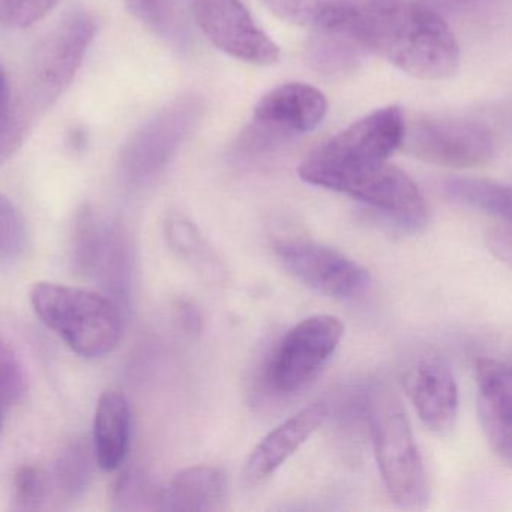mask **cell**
Returning a JSON list of instances; mask_svg holds the SVG:
<instances>
[{"instance_id":"cell-1","label":"cell","mask_w":512,"mask_h":512,"mask_svg":"<svg viewBox=\"0 0 512 512\" xmlns=\"http://www.w3.org/2000/svg\"><path fill=\"white\" fill-rule=\"evenodd\" d=\"M361 34L368 52L379 53L416 79H448L460 64V47L448 23L416 0L361 23Z\"/></svg>"},{"instance_id":"cell-26","label":"cell","mask_w":512,"mask_h":512,"mask_svg":"<svg viewBox=\"0 0 512 512\" xmlns=\"http://www.w3.org/2000/svg\"><path fill=\"white\" fill-rule=\"evenodd\" d=\"M428 10L448 20L457 22H482L496 13L503 0H416Z\"/></svg>"},{"instance_id":"cell-29","label":"cell","mask_w":512,"mask_h":512,"mask_svg":"<svg viewBox=\"0 0 512 512\" xmlns=\"http://www.w3.org/2000/svg\"><path fill=\"white\" fill-rule=\"evenodd\" d=\"M25 221L10 199L0 193V253H20L25 247Z\"/></svg>"},{"instance_id":"cell-4","label":"cell","mask_w":512,"mask_h":512,"mask_svg":"<svg viewBox=\"0 0 512 512\" xmlns=\"http://www.w3.org/2000/svg\"><path fill=\"white\" fill-rule=\"evenodd\" d=\"M32 307L47 328L55 331L83 358H101L118 346L122 319L106 296L79 287L35 284Z\"/></svg>"},{"instance_id":"cell-3","label":"cell","mask_w":512,"mask_h":512,"mask_svg":"<svg viewBox=\"0 0 512 512\" xmlns=\"http://www.w3.org/2000/svg\"><path fill=\"white\" fill-rule=\"evenodd\" d=\"M367 413L374 455L389 499L398 508H424L427 475L400 397L386 383H376L367 394Z\"/></svg>"},{"instance_id":"cell-13","label":"cell","mask_w":512,"mask_h":512,"mask_svg":"<svg viewBox=\"0 0 512 512\" xmlns=\"http://www.w3.org/2000/svg\"><path fill=\"white\" fill-rule=\"evenodd\" d=\"M406 119L397 106L374 110L316 149L341 161H386L403 143Z\"/></svg>"},{"instance_id":"cell-33","label":"cell","mask_w":512,"mask_h":512,"mask_svg":"<svg viewBox=\"0 0 512 512\" xmlns=\"http://www.w3.org/2000/svg\"><path fill=\"white\" fill-rule=\"evenodd\" d=\"M176 311H178L179 322H181L182 328L185 331L197 334L202 329V316H200L199 310L193 304H190V302H179Z\"/></svg>"},{"instance_id":"cell-28","label":"cell","mask_w":512,"mask_h":512,"mask_svg":"<svg viewBox=\"0 0 512 512\" xmlns=\"http://www.w3.org/2000/svg\"><path fill=\"white\" fill-rule=\"evenodd\" d=\"M56 4L58 0H0V22L10 28H29Z\"/></svg>"},{"instance_id":"cell-8","label":"cell","mask_w":512,"mask_h":512,"mask_svg":"<svg viewBox=\"0 0 512 512\" xmlns=\"http://www.w3.org/2000/svg\"><path fill=\"white\" fill-rule=\"evenodd\" d=\"M401 146L425 163L472 169L493 160L497 139L485 122L476 119L424 116L406 124Z\"/></svg>"},{"instance_id":"cell-19","label":"cell","mask_w":512,"mask_h":512,"mask_svg":"<svg viewBox=\"0 0 512 512\" xmlns=\"http://www.w3.org/2000/svg\"><path fill=\"white\" fill-rule=\"evenodd\" d=\"M443 191L454 202L479 209L500 221H511V188L496 181L478 178H449Z\"/></svg>"},{"instance_id":"cell-31","label":"cell","mask_w":512,"mask_h":512,"mask_svg":"<svg viewBox=\"0 0 512 512\" xmlns=\"http://www.w3.org/2000/svg\"><path fill=\"white\" fill-rule=\"evenodd\" d=\"M361 22L382 19L394 13L406 0H344Z\"/></svg>"},{"instance_id":"cell-10","label":"cell","mask_w":512,"mask_h":512,"mask_svg":"<svg viewBox=\"0 0 512 512\" xmlns=\"http://www.w3.org/2000/svg\"><path fill=\"white\" fill-rule=\"evenodd\" d=\"M190 7L194 22L221 52L257 67L277 64L280 47L254 22L241 0H190Z\"/></svg>"},{"instance_id":"cell-17","label":"cell","mask_w":512,"mask_h":512,"mask_svg":"<svg viewBox=\"0 0 512 512\" xmlns=\"http://www.w3.org/2000/svg\"><path fill=\"white\" fill-rule=\"evenodd\" d=\"M131 437L130 404L124 395L107 391L97 404L94 421V454L106 472L118 469L127 457Z\"/></svg>"},{"instance_id":"cell-16","label":"cell","mask_w":512,"mask_h":512,"mask_svg":"<svg viewBox=\"0 0 512 512\" xmlns=\"http://www.w3.org/2000/svg\"><path fill=\"white\" fill-rule=\"evenodd\" d=\"M229 494L227 475L221 467L199 464L181 470L166 488H161L163 511H223Z\"/></svg>"},{"instance_id":"cell-15","label":"cell","mask_w":512,"mask_h":512,"mask_svg":"<svg viewBox=\"0 0 512 512\" xmlns=\"http://www.w3.org/2000/svg\"><path fill=\"white\" fill-rule=\"evenodd\" d=\"M326 416V404L314 403L281 422L251 451L244 466V481L256 485L271 478L322 427Z\"/></svg>"},{"instance_id":"cell-7","label":"cell","mask_w":512,"mask_h":512,"mask_svg":"<svg viewBox=\"0 0 512 512\" xmlns=\"http://www.w3.org/2000/svg\"><path fill=\"white\" fill-rule=\"evenodd\" d=\"M343 337L344 323L332 314H314L296 323L266 362V388L278 395L301 391L328 364Z\"/></svg>"},{"instance_id":"cell-9","label":"cell","mask_w":512,"mask_h":512,"mask_svg":"<svg viewBox=\"0 0 512 512\" xmlns=\"http://www.w3.org/2000/svg\"><path fill=\"white\" fill-rule=\"evenodd\" d=\"M274 250L296 280L329 298L355 299L370 287L367 269L334 248L304 239H283Z\"/></svg>"},{"instance_id":"cell-20","label":"cell","mask_w":512,"mask_h":512,"mask_svg":"<svg viewBox=\"0 0 512 512\" xmlns=\"http://www.w3.org/2000/svg\"><path fill=\"white\" fill-rule=\"evenodd\" d=\"M94 458V448L83 439L70 443L64 449L56 463L55 473L50 475L53 494L59 500L76 499L86 490L91 481Z\"/></svg>"},{"instance_id":"cell-11","label":"cell","mask_w":512,"mask_h":512,"mask_svg":"<svg viewBox=\"0 0 512 512\" xmlns=\"http://www.w3.org/2000/svg\"><path fill=\"white\" fill-rule=\"evenodd\" d=\"M328 112L325 94L307 83H284L257 101L254 133L271 137L295 136L316 130Z\"/></svg>"},{"instance_id":"cell-30","label":"cell","mask_w":512,"mask_h":512,"mask_svg":"<svg viewBox=\"0 0 512 512\" xmlns=\"http://www.w3.org/2000/svg\"><path fill=\"white\" fill-rule=\"evenodd\" d=\"M263 4L284 22L311 25L326 0H262Z\"/></svg>"},{"instance_id":"cell-32","label":"cell","mask_w":512,"mask_h":512,"mask_svg":"<svg viewBox=\"0 0 512 512\" xmlns=\"http://www.w3.org/2000/svg\"><path fill=\"white\" fill-rule=\"evenodd\" d=\"M488 248L499 257L502 262L509 263L511 260V230L509 223H503V226L493 227L487 233Z\"/></svg>"},{"instance_id":"cell-18","label":"cell","mask_w":512,"mask_h":512,"mask_svg":"<svg viewBox=\"0 0 512 512\" xmlns=\"http://www.w3.org/2000/svg\"><path fill=\"white\" fill-rule=\"evenodd\" d=\"M130 13L179 53L193 52L196 37L181 0H125Z\"/></svg>"},{"instance_id":"cell-22","label":"cell","mask_w":512,"mask_h":512,"mask_svg":"<svg viewBox=\"0 0 512 512\" xmlns=\"http://www.w3.org/2000/svg\"><path fill=\"white\" fill-rule=\"evenodd\" d=\"M52 478L41 467L28 464L20 467L14 476L11 508L14 511H38L52 497Z\"/></svg>"},{"instance_id":"cell-2","label":"cell","mask_w":512,"mask_h":512,"mask_svg":"<svg viewBox=\"0 0 512 512\" xmlns=\"http://www.w3.org/2000/svg\"><path fill=\"white\" fill-rule=\"evenodd\" d=\"M310 185L346 194L404 226H418L425 218V202L418 185L403 170L386 161H341L311 152L298 169Z\"/></svg>"},{"instance_id":"cell-12","label":"cell","mask_w":512,"mask_h":512,"mask_svg":"<svg viewBox=\"0 0 512 512\" xmlns=\"http://www.w3.org/2000/svg\"><path fill=\"white\" fill-rule=\"evenodd\" d=\"M404 389L425 427L436 434L451 433L458 418V386L449 365L436 355L413 362Z\"/></svg>"},{"instance_id":"cell-6","label":"cell","mask_w":512,"mask_h":512,"mask_svg":"<svg viewBox=\"0 0 512 512\" xmlns=\"http://www.w3.org/2000/svg\"><path fill=\"white\" fill-rule=\"evenodd\" d=\"M203 115L202 97L184 94L167 103L127 140L119 175L130 187L151 184L175 157Z\"/></svg>"},{"instance_id":"cell-24","label":"cell","mask_w":512,"mask_h":512,"mask_svg":"<svg viewBox=\"0 0 512 512\" xmlns=\"http://www.w3.org/2000/svg\"><path fill=\"white\" fill-rule=\"evenodd\" d=\"M161 488L154 487L143 473L127 472L119 478L113 488L115 509L140 511V509H160Z\"/></svg>"},{"instance_id":"cell-27","label":"cell","mask_w":512,"mask_h":512,"mask_svg":"<svg viewBox=\"0 0 512 512\" xmlns=\"http://www.w3.org/2000/svg\"><path fill=\"white\" fill-rule=\"evenodd\" d=\"M26 389L28 386L22 362L13 349L0 340V409L22 403Z\"/></svg>"},{"instance_id":"cell-25","label":"cell","mask_w":512,"mask_h":512,"mask_svg":"<svg viewBox=\"0 0 512 512\" xmlns=\"http://www.w3.org/2000/svg\"><path fill=\"white\" fill-rule=\"evenodd\" d=\"M166 235L170 247L178 256L191 262L211 260L208 245L203 241L199 229L181 214H173L166 223Z\"/></svg>"},{"instance_id":"cell-21","label":"cell","mask_w":512,"mask_h":512,"mask_svg":"<svg viewBox=\"0 0 512 512\" xmlns=\"http://www.w3.org/2000/svg\"><path fill=\"white\" fill-rule=\"evenodd\" d=\"M28 125V119L20 112L11 94L7 76L0 68V166L22 146Z\"/></svg>"},{"instance_id":"cell-5","label":"cell","mask_w":512,"mask_h":512,"mask_svg":"<svg viewBox=\"0 0 512 512\" xmlns=\"http://www.w3.org/2000/svg\"><path fill=\"white\" fill-rule=\"evenodd\" d=\"M98 32L91 13H73L38 46L17 107L28 122L52 106L71 85Z\"/></svg>"},{"instance_id":"cell-14","label":"cell","mask_w":512,"mask_h":512,"mask_svg":"<svg viewBox=\"0 0 512 512\" xmlns=\"http://www.w3.org/2000/svg\"><path fill=\"white\" fill-rule=\"evenodd\" d=\"M478 385V413L485 436L491 448L505 461L511 463V365L494 358L475 361Z\"/></svg>"},{"instance_id":"cell-23","label":"cell","mask_w":512,"mask_h":512,"mask_svg":"<svg viewBox=\"0 0 512 512\" xmlns=\"http://www.w3.org/2000/svg\"><path fill=\"white\" fill-rule=\"evenodd\" d=\"M103 242L104 233L101 232L97 214L91 206H83L77 212L73 236L74 263L80 271L89 272L97 268Z\"/></svg>"}]
</instances>
